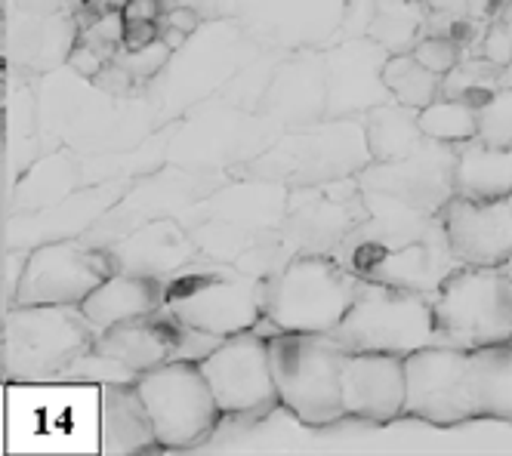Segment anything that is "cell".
Listing matches in <instances>:
<instances>
[{"mask_svg": "<svg viewBox=\"0 0 512 456\" xmlns=\"http://www.w3.org/2000/svg\"><path fill=\"white\" fill-rule=\"evenodd\" d=\"M383 81L395 102L417 108V111L442 96V78L432 74L429 68H423L411 53L389 56L383 68Z\"/></svg>", "mask_w": 512, "mask_h": 456, "instance_id": "obj_40", "label": "cell"}, {"mask_svg": "<svg viewBox=\"0 0 512 456\" xmlns=\"http://www.w3.org/2000/svg\"><path fill=\"white\" fill-rule=\"evenodd\" d=\"M454 167H457V145L432 142L426 139L414 155L401 161H386V164H371L358 173L361 188L368 192H383L408 207L442 216V210L451 204L454 192Z\"/></svg>", "mask_w": 512, "mask_h": 456, "instance_id": "obj_21", "label": "cell"}, {"mask_svg": "<svg viewBox=\"0 0 512 456\" xmlns=\"http://www.w3.org/2000/svg\"><path fill=\"white\" fill-rule=\"evenodd\" d=\"M99 90L105 93H112V96H121V99H130V96H142L145 87L133 78V74L127 68H121L118 62H108L99 74H96V81H93Z\"/></svg>", "mask_w": 512, "mask_h": 456, "instance_id": "obj_47", "label": "cell"}, {"mask_svg": "<svg viewBox=\"0 0 512 456\" xmlns=\"http://www.w3.org/2000/svg\"><path fill=\"white\" fill-rule=\"evenodd\" d=\"M411 56L429 68L432 74H438V78H445L448 71L457 68L460 62V47L457 41H451V37H438V34H426L417 41V47L411 50Z\"/></svg>", "mask_w": 512, "mask_h": 456, "instance_id": "obj_45", "label": "cell"}, {"mask_svg": "<svg viewBox=\"0 0 512 456\" xmlns=\"http://www.w3.org/2000/svg\"><path fill=\"white\" fill-rule=\"evenodd\" d=\"M105 250L115 262V272L152 278L161 284H167L173 275H179L189 262L201 256L192 238V228L173 216L145 222L133 228L130 235H124L121 241L108 244Z\"/></svg>", "mask_w": 512, "mask_h": 456, "instance_id": "obj_27", "label": "cell"}, {"mask_svg": "<svg viewBox=\"0 0 512 456\" xmlns=\"http://www.w3.org/2000/svg\"><path fill=\"white\" fill-rule=\"evenodd\" d=\"M368 219V201L358 176L290 188L281 235L294 256H334L361 222Z\"/></svg>", "mask_w": 512, "mask_h": 456, "instance_id": "obj_13", "label": "cell"}, {"mask_svg": "<svg viewBox=\"0 0 512 456\" xmlns=\"http://www.w3.org/2000/svg\"><path fill=\"white\" fill-rule=\"evenodd\" d=\"M284 56L287 53H281V50H260L229 81V87L219 93V99H226L229 105L244 108V111H260L263 96H266V90H269V84H272Z\"/></svg>", "mask_w": 512, "mask_h": 456, "instance_id": "obj_42", "label": "cell"}, {"mask_svg": "<svg viewBox=\"0 0 512 456\" xmlns=\"http://www.w3.org/2000/svg\"><path fill=\"white\" fill-rule=\"evenodd\" d=\"M278 139L260 111H244L226 99H207L176 118L170 164L201 173H235Z\"/></svg>", "mask_w": 512, "mask_h": 456, "instance_id": "obj_9", "label": "cell"}, {"mask_svg": "<svg viewBox=\"0 0 512 456\" xmlns=\"http://www.w3.org/2000/svg\"><path fill=\"white\" fill-rule=\"evenodd\" d=\"M161 25H167V28H176V31H182V34H192V31H198V28L204 25V16H201L195 7H182V4H173V7H167V10H164V16H161Z\"/></svg>", "mask_w": 512, "mask_h": 456, "instance_id": "obj_50", "label": "cell"}, {"mask_svg": "<svg viewBox=\"0 0 512 456\" xmlns=\"http://www.w3.org/2000/svg\"><path fill=\"white\" fill-rule=\"evenodd\" d=\"M438 330L448 346L482 349L512 339V278L491 265H460L432 296Z\"/></svg>", "mask_w": 512, "mask_h": 456, "instance_id": "obj_10", "label": "cell"}, {"mask_svg": "<svg viewBox=\"0 0 512 456\" xmlns=\"http://www.w3.org/2000/svg\"><path fill=\"white\" fill-rule=\"evenodd\" d=\"M417 124L426 139L445 142V145H463L479 136V111L469 102L438 96L426 108L417 111Z\"/></svg>", "mask_w": 512, "mask_h": 456, "instance_id": "obj_39", "label": "cell"}, {"mask_svg": "<svg viewBox=\"0 0 512 456\" xmlns=\"http://www.w3.org/2000/svg\"><path fill=\"white\" fill-rule=\"evenodd\" d=\"M454 192L472 201L512 195V148H494L482 139L457 145Z\"/></svg>", "mask_w": 512, "mask_h": 456, "instance_id": "obj_34", "label": "cell"}, {"mask_svg": "<svg viewBox=\"0 0 512 456\" xmlns=\"http://www.w3.org/2000/svg\"><path fill=\"white\" fill-rule=\"evenodd\" d=\"M509 198H512V195H509Z\"/></svg>", "mask_w": 512, "mask_h": 456, "instance_id": "obj_56", "label": "cell"}, {"mask_svg": "<svg viewBox=\"0 0 512 456\" xmlns=\"http://www.w3.org/2000/svg\"><path fill=\"white\" fill-rule=\"evenodd\" d=\"M219 342L210 333L192 330L186 324H179L164 306L145 318L121 321L115 327H108L105 333L96 336V349L118 358L127 364L133 373L155 370L170 361H204Z\"/></svg>", "mask_w": 512, "mask_h": 456, "instance_id": "obj_19", "label": "cell"}, {"mask_svg": "<svg viewBox=\"0 0 512 456\" xmlns=\"http://www.w3.org/2000/svg\"><path fill=\"white\" fill-rule=\"evenodd\" d=\"M96 330L81 306H10L0 321V367L10 386H50L84 352Z\"/></svg>", "mask_w": 512, "mask_h": 456, "instance_id": "obj_2", "label": "cell"}, {"mask_svg": "<svg viewBox=\"0 0 512 456\" xmlns=\"http://www.w3.org/2000/svg\"><path fill=\"white\" fill-rule=\"evenodd\" d=\"M408 395L405 416L432 426H460L479 420L472 401L469 349L429 346L405 358Z\"/></svg>", "mask_w": 512, "mask_h": 456, "instance_id": "obj_17", "label": "cell"}, {"mask_svg": "<svg viewBox=\"0 0 512 456\" xmlns=\"http://www.w3.org/2000/svg\"><path fill=\"white\" fill-rule=\"evenodd\" d=\"M442 222L460 265H503L512 256V198L472 201L454 195Z\"/></svg>", "mask_w": 512, "mask_h": 456, "instance_id": "obj_26", "label": "cell"}, {"mask_svg": "<svg viewBox=\"0 0 512 456\" xmlns=\"http://www.w3.org/2000/svg\"><path fill=\"white\" fill-rule=\"evenodd\" d=\"M81 19L78 13H22L4 7V68L25 74V78H41L62 65H68L81 41Z\"/></svg>", "mask_w": 512, "mask_h": 456, "instance_id": "obj_24", "label": "cell"}, {"mask_svg": "<svg viewBox=\"0 0 512 456\" xmlns=\"http://www.w3.org/2000/svg\"><path fill=\"white\" fill-rule=\"evenodd\" d=\"M78 188H84L81 155L59 145L34 161L10 188H4V216L44 210L50 204H59L71 192H78Z\"/></svg>", "mask_w": 512, "mask_h": 456, "instance_id": "obj_31", "label": "cell"}, {"mask_svg": "<svg viewBox=\"0 0 512 456\" xmlns=\"http://www.w3.org/2000/svg\"><path fill=\"white\" fill-rule=\"evenodd\" d=\"M170 53H173V50L158 37L155 44L142 47V50H121L115 62H118L121 68H127V71L133 74V78L145 87V84H149V81L155 78V74L167 65Z\"/></svg>", "mask_w": 512, "mask_h": 456, "instance_id": "obj_46", "label": "cell"}, {"mask_svg": "<svg viewBox=\"0 0 512 456\" xmlns=\"http://www.w3.org/2000/svg\"><path fill=\"white\" fill-rule=\"evenodd\" d=\"M164 306V284L127 272H112L84 302L81 309L93 324L96 336L121 321L145 318Z\"/></svg>", "mask_w": 512, "mask_h": 456, "instance_id": "obj_32", "label": "cell"}, {"mask_svg": "<svg viewBox=\"0 0 512 456\" xmlns=\"http://www.w3.org/2000/svg\"><path fill=\"white\" fill-rule=\"evenodd\" d=\"M346 352H386L408 358L429 346H448L438 330L432 296L364 281L352 309L331 333Z\"/></svg>", "mask_w": 512, "mask_h": 456, "instance_id": "obj_8", "label": "cell"}, {"mask_svg": "<svg viewBox=\"0 0 512 456\" xmlns=\"http://www.w3.org/2000/svg\"><path fill=\"white\" fill-rule=\"evenodd\" d=\"M136 379H139V373H133L118 358L105 355L99 349H90L62 370L59 383L62 386H68V383L71 386H108V383H136Z\"/></svg>", "mask_w": 512, "mask_h": 456, "instance_id": "obj_43", "label": "cell"}, {"mask_svg": "<svg viewBox=\"0 0 512 456\" xmlns=\"http://www.w3.org/2000/svg\"><path fill=\"white\" fill-rule=\"evenodd\" d=\"M4 7L22 10V13L50 16V13H68L71 10V0H4ZM71 13H75V10H71Z\"/></svg>", "mask_w": 512, "mask_h": 456, "instance_id": "obj_53", "label": "cell"}, {"mask_svg": "<svg viewBox=\"0 0 512 456\" xmlns=\"http://www.w3.org/2000/svg\"><path fill=\"white\" fill-rule=\"evenodd\" d=\"M229 179H232L229 173H201L189 167L164 164L161 170L136 179L127 188V195L99 219V225L87 235V241L96 247H108L145 222L167 219V216L186 222L192 207L201 204L207 195H213L216 188L226 185Z\"/></svg>", "mask_w": 512, "mask_h": 456, "instance_id": "obj_12", "label": "cell"}, {"mask_svg": "<svg viewBox=\"0 0 512 456\" xmlns=\"http://www.w3.org/2000/svg\"><path fill=\"white\" fill-rule=\"evenodd\" d=\"M47 151L53 148L41 136L34 81L4 68V188H10Z\"/></svg>", "mask_w": 512, "mask_h": 456, "instance_id": "obj_29", "label": "cell"}, {"mask_svg": "<svg viewBox=\"0 0 512 456\" xmlns=\"http://www.w3.org/2000/svg\"><path fill=\"white\" fill-rule=\"evenodd\" d=\"M503 68L494 65L491 59H469L457 62L454 71H448L442 78V96L469 102L472 108L485 105L500 87H503Z\"/></svg>", "mask_w": 512, "mask_h": 456, "instance_id": "obj_41", "label": "cell"}, {"mask_svg": "<svg viewBox=\"0 0 512 456\" xmlns=\"http://www.w3.org/2000/svg\"><path fill=\"white\" fill-rule=\"evenodd\" d=\"M269 361L278 404L303 426H334L346 420L340 373L346 349L331 333H269Z\"/></svg>", "mask_w": 512, "mask_h": 456, "instance_id": "obj_7", "label": "cell"}, {"mask_svg": "<svg viewBox=\"0 0 512 456\" xmlns=\"http://www.w3.org/2000/svg\"><path fill=\"white\" fill-rule=\"evenodd\" d=\"M364 281L334 256H294L266 287L269 333H334Z\"/></svg>", "mask_w": 512, "mask_h": 456, "instance_id": "obj_6", "label": "cell"}, {"mask_svg": "<svg viewBox=\"0 0 512 456\" xmlns=\"http://www.w3.org/2000/svg\"><path fill=\"white\" fill-rule=\"evenodd\" d=\"M108 7H124V0H112V4H108Z\"/></svg>", "mask_w": 512, "mask_h": 456, "instance_id": "obj_55", "label": "cell"}, {"mask_svg": "<svg viewBox=\"0 0 512 456\" xmlns=\"http://www.w3.org/2000/svg\"><path fill=\"white\" fill-rule=\"evenodd\" d=\"M161 127V114L142 96H112L90 84L75 102L71 114L59 130V142L78 155H108V151H127L155 136Z\"/></svg>", "mask_w": 512, "mask_h": 456, "instance_id": "obj_15", "label": "cell"}, {"mask_svg": "<svg viewBox=\"0 0 512 456\" xmlns=\"http://www.w3.org/2000/svg\"><path fill=\"white\" fill-rule=\"evenodd\" d=\"M266 47L232 19H204L186 44L170 53L167 65L145 84V99L155 105L161 121L170 124L195 105L219 96L235 74Z\"/></svg>", "mask_w": 512, "mask_h": 456, "instance_id": "obj_1", "label": "cell"}, {"mask_svg": "<svg viewBox=\"0 0 512 456\" xmlns=\"http://www.w3.org/2000/svg\"><path fill=\"white\" fill-rule=\"evenodd\" d=\"M426 28V4L423 0H377V13L368 37L383 44L392 56L411 53Z\"/></svg>", "mask_w": 512, "mask_h": 456, "instance_id": "obj_38", "label": "cell"}, {"mask_svg": "<svg viewBox=\"0 0 512 456\" xmlns=\"http://www.w3.org/2000/svg\"><path fill=\"white\" fill-rule=\"evenodd\" d=\"M68 65L75 68L81 78H90V81H96V74L108 65L105 62V56L96 50V47H90L87 41H78V47H75V53H71V59H68Z\"/></svg>", "mask_w": 512, "mask_h": 456, "instance_id": "obj_49", "label": "cell"}, {"mask_svg": "<svg viewBox=\"0 0 512 456\" xmlns=\"http://www.w3.org/2000/svg\"><path fill=\"white\" fill-rule=\"evenodd\" d=\"M287 198H290V185L284 182L232 176L226 185H219L213 195H207L201 204L192 207L186 225L195 228L198 222L216 219V222L253 228V232H272V228L284 225Z\"/></svg>", "mask_w": 512, "mask_h": 456, "instance_id": "obj_28", "label": "cell"}, {"mask_svg": "<svg viewBox=\"0 0 512 456\" xmlns=\"http://www.w3.org/2000/svg\"><path fill=\"white\" fill-rule=\"evenodd\" d=\"M136 389L152 413L161 450H189L201 444L226 416L195 361H170L145 370L136 379Z\"/></svg>", "mask_w": 512, "mask_h": 456, "instance_id": "obj_11", "label": "cell"}, {"mask_svg": "<svg viewBox=\"0 0 512 456\" xmlns=\"http://www.w3.org/2000/svg\"><path fill=\"white\" fill-rule=\"evenodd\" d=\"M198 364L207 376L219 410L226 416H250L272 410L278 404L269 339L260 327L223 339Z\"/></svg>", "mask_w": 512, "mask_h": 456, "instance_id": "obj_18", "label": "cell"}, {"mask_svg": "<svg viewBox=\"0 0 512 456\" xmlns=\"http://www.w3.org/2000/svg\"><path fill=\"white\" fill-rule=\"evenodd\" d=\"M25 262H28V253L25 250H0V290H4V309H10L16 302V293H19V284H22V275H25Z\"/></svg>", "mask_w": 512, "mask_h": 456, "instance_id": "obj_48", "label": "cell"}, {"mask_svg": "<svg viewBox=\"0 0 512 456\" xmlns=\"http://www.w3.org/2000/svg\"><path fill=\"white\" fill-rule=\"evenodd\" d=\"M112 272L115 262L108 250L87 238L34 247L28 250L13 306H81Z\"/></svg>", "mask_w": 512, "mask_h": 456, "instance_id": "obj_14", "label": "cell"}, {"mask_svg": "<svg viewBox=\"0 0 512 456\" xmlns=\"http://www.w3.org/2000/svg\"><path fill=\"white\" fill-rule=\"evenodd\" d=\"M469 379L479 420H512V339L469 349Z\"/></svg>", "mask_w": 512, "mask_h": 456, "instance_id": "obj_35", "label": "cell"}, {"mask_svg": "<svg viewBox=\"0 0 512 456\" xmlns=\"http://www.w3.org/2000/svg\"><path fill=\"white\" fill-rule=\"evenodd\" d=\"M327 74V118H364L371 108L395 102L383 68L392 56L374 37H355L321 50Z\"/></svg>", "mask_w": 512, "mask_h": 456, "instance_id": "obj_22", "label": "cell"}, {"mask_svg": "<svg viewBox=\"0 0 512 456\" xmlns=\"http://www.w3.org/2000/svg\"><path fill=\"white\" fill-rule=\"evenodd\" d=\"M260 114L278 136L327 118V74L321 50H300L281 59Z\"/></svg>", "mask_w": 512, "mask_h": 456, "instance_id": "obj_25", "label": "cell"}, {"mask_svg": "<svg viewBox=\"0 0 512 456\" xmlns=\"http://www.w3.org/2000/svg\"><path fill=\"white\" fill-rule=\"evenodd\" d=\"M479 111V136L485 145L512 148V87H500Z\"/></svg>", "mask_w": 512, "mask_h": 456, "instance_id": "obj_44", "label": "cell"}, {"mask_svg": "<svg viewBox=\"0 0 512 456\" xmlns=\"http://www.w3.org/2000/svg\"><path fill=\"white\" fill-rule=\"evenodd\" d=\"M133 182H96L71 192L59 204L31 213H7L4 232H0V250H34L56 241L87 238L99 219L112 210Z\"/></svg>", "mask_w": 512, "mask_h": 456, "instance_id": "obj_20", "label": "cell"}, {"mask_svg": "<svg viewBox=\"0 0 512 456\" xmlns=\"http://www.w3.org/2000/svg\"><path fill=\"white\" fill-rule=\"evenodd\" d=\"M164 0H124V22H161L164 16Z\"/></svg>", "mask_w": 512, "mask_h": 456, "instance_id": "obj_52", "label": "cell"}, {"mask_svg": "<svg viewBox=\"0 0 512 456\" xmlns=\"http://www.w3.org/2000/svg\"><path fill=\"white\" fill-rule=\"evenodd\" d=\"M371 145L364 118H324L281 133L260 158H253L232 176L275 179L290 188L324 185L364 173L371 167Z\"/></svg>", "mask_w": 512, "mask_h": 456, "instance_id": "obj_3", "label": "cell"}, {"mask_svg": "<svg viewBox=\"0 0 512 456\" xmlns=\"http://www.w3.org/2000/svg\"><path fill=\"white\" fill-rule=\"evenodd\" d=\"M269 281L250 278L229 262L198 256L164 284V309L192 330L229 339L266 318Z\"/></svg>", "mask_w": 512, "mask_h": 456, "instance_id": "obj_4", "label": "cell"}, {"mask_svg": "<svg viewBox=\"0 0 512 456\" xmlns=\"http://www.w3.org/2000/svg\"><path fill=\"white\" fill-rule=\"evenodd\" d=\"M364 133H368L371 158L377 164L408 158L426 142L417 124V108H408L401 102H383L371 108L364 114Z\"/></svg>", "mask_w": 512, "mask_h": 456, "instance_id": "obj_37", "label": "cell"}, {"mask_svg": "<svg viewBox=\"0 0 512 456\" xmlns=\"http://www.w3.org/2000/svg\"><path fill=\"white\" fill-rule=\"evenodd\" d=\"M377 0H235L232 19L266 50H331L368 37Z\"/></svg>", "mask_w": 512, "mask_h": 456, "instance_id": "obj_5", "label": "cell"}, {"mask_svg": "<svg viewBox=\"0 0 512 456\" xmlns=\"http://www.w3.org/2000/svg\"><path fill=\"white\" fill-rule=\"evenodd\" d=\"M346 420L386 426L405 416V358L386 352H346L340 373Z\"/></svg>", "mask_w": 512, "mask_h": 456, "instance_id": "obj_23", "label": "cell"}, {"mask_svg": "<svg viewBox=\"0 0 512 456\" xmlns=\"http://www.w3.org/2000/svg\"><path fill=\"white\" fill-rule=\"evenodd\" d=\"M161 447L152 413L136 383L99 386V450L105 456H133Z\"/></svg>", "mask_w": 512, "mask_h": 456, "instance_id": "obj_30", "label": "cell"}, {"mask_svg": "<svg viewBox=\"0 0 512 456\" xmlns=\"http://www.w3.org/2000/svg\"><path fill=\"white\" fill-rule=\"evenodd\" d=\"M176 121L161 127L155 136H149L142 145L127 151H108V155H81V173L84 185L96 182H136L170 164V139H173Z\"/></svg>", "mask_w": 512, "mask_h": 456, "instance_id": "obj_36", "label": "cell"}, {"mask_svg": "<svg viewBox=\"0 0 512 456\" xmlns=\"http://www.w3.org/2000/svg\"><path fill=\"white\" fill-rule=\"evenodd\" d=\"M500 269H503V272H506V275L512 278V256H509V259H506V262L500 265Z\"/></svg>", "mask_w": 512, "mask_h": 456, "instance_id": "obj_54", "label": "cell"}, {"mask_svg": "<svg viewBox=\"0 0 512 456\" xmlns=\"http://www.w3.org/2000/svg\"><path fill=\"white\" fill-rule=\"evenodd\" d=\"M334 259H340L361 281L429 293V296H435L438 287L460 269V259L451 250L442 216L432 222V228L423 238L411 244H401L395 250H371V247L343 244L334 253Z\"/></svg>", "mask_w": 512, "mask_h": 456, "instance_id": "obj_16", "label": "cell"}, {"mask_svg": "<svg viewBox=\"0 0 512 456\" xmlns=\"http://www.w3.org/2000/svg\"><path fill=\"white\" fill-rule=\"evenodd\" d=\"M161 37V25L158 22H127L124 25V50H142L155 44Z\"/></svg>", "mask_w": 512, "mask_h": 456, "instance_id": "obj_51", "label": "cell"}, {"mask_svg": "<svg viewBox=\"0 0 512 456\" xmlns=\"http://www.w3.org/2000/svg\"><path fill=\"white\" fill-rule=\"evenodd\" d=\"M364 201H368V219L361 222L358 232H352L346 238V244H352V247L395 250L401 244H411V241L423 238L432 228V222L438 219V216L408 207L405 201H398L392 195L368 192V188H364Z\"/></svg>", "mask_w": 512, "mask_h": 456, "instance_id": "obj_33", "label": "cell"}]
</instances>
